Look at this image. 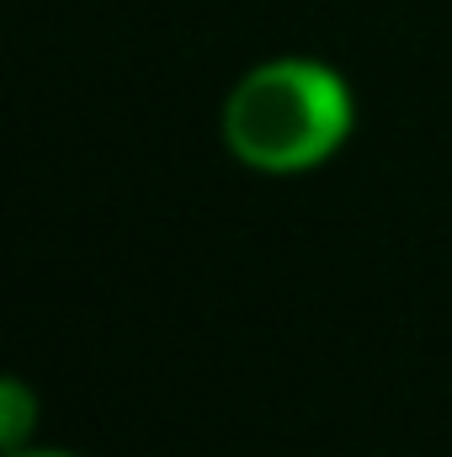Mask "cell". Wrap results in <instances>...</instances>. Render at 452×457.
<instances>
[{
  "label": "cell",
  "mask_w": 452,
  "mask_h": 457,
  "mask_svg": "<svg viewBox=\"0 0 452 457\" xmlns=\"http://www.w3.org/2000/svg\"><path fill=\"white\" fill-rule=\"evenodd\" d=\"M0 410H5L0 442H5V447H21V442H27V426H32V399H27V388H21V383H5V388H0Z\"/></svg>",
  "instance_id": "cell-2"
},
{
  "label": "cell",
  "mask_w": 452,
  "mask_h": 457,
  "mask_svg": "<svg viewBox=\"0 0 452 457\" xmlns=\"http://www.w3.org/2000/svg\"><path fill=\"white\" fill-rule=\"evenodd\" d=\"M16 457H59V453H16Z\"/></svg>",
  "instance_id": "cell-3"
},
{
  "label": "cell",
  "mask_w": 452,
  "mask_h": 457,
  "mask_svg": "<svg viewBox=\"0 0 452 457\" xmlns=\"http://www.w3.org/2000/svg\"><path fill=\"white\" fill-rule=\"evenodd\" d=\"M351 128V96L325 64L277 59L250 70L224 107L229 149L255 170H304Z\"/></svg>",
  "instance_id": "cell-1"
}]
</instances>
